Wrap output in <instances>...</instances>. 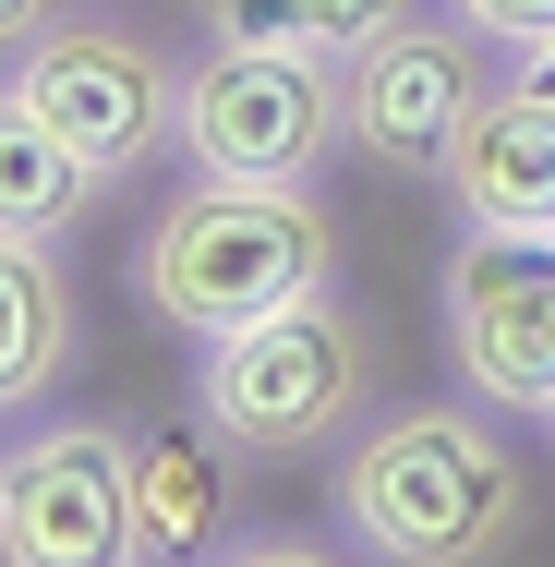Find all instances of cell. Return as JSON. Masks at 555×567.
I'll return each instance as SVG.
<instances>
[{
	"label": "cell",
	"instance_id": "6da1fadb",
	"mask_svg": "<svg viewBox=\"0 0 555 567\" xmlns=\"http://www.w3.org/2000/svg\"><path fill=\"white\" fill-rule=\"evenodd\" d=\"M532 519V483L507 435L459 399L387 411L362 447L338 458V532L374 567H495Z\"/></svg>",
	"mask_w": 555,
	"mask_h": 567
},
{
	"label": "cell",
	"instance_id": "7a4b0ae2",
	"mask_svg": "<svg viewBox=\"0 0 555 567\" xmlns=\"http://www.w3.org/2000/svg\"><path fill=\"white\" fill-rule=\"evenodd\" d=\"M133 278H145V315L157 327L229 339V327H266V315L338 290V218L315 206V182H206L194 169L157 206Z\"/></svg>",
	"mask_w": 555,
	"mask_h": 567
},
{
	"label": "cell",
	"instance_id": "3957f363",
	"mask_svg": "<svg viewBox=\"0 0 555 567\" xmlns=\"http://www.w3.org/2000/svg\"><path fill=\"white\" fill-rule=\"evenodd\" d=\"M362 399H374V327L338 290L266 315V327H229L194 362V411L241 458H327L362 423Z\"/></svg>",
	"mask_w": 555,
	"mask_h": 567
},
{
	"label": "cell",
	"instance_id": "277c9868",
	"mask_svg": "<svg viewBox=\"0 0 555 567\" xmlns=\"http://www.w3.org/2000/svg\"><path fill=\"white\" fill-rule=\"evenodd\" d=\"M350 145V61L206 37L182 61V157L206 182H315Z\"/></svg>",
	"mask_w": 555,
	"mask_h": 567
},
{
	"label": "cell",
	"instance_id": "5b68a950",
	"mask_svg": "<svg viewBox=\"0 0 555 567\" xmlns=\"http://www.w3.org/2000/svg\"><path fill=\"white\" fill-rule=\"evenodd\" d=\"M0 567H145V544H133V423L49 411L0 447Z\"/></svg>",
	"mask_w": 555,
	"mask_h": 567
},
{
	"label": "cell",
	"instance_id": "8992f818",
	"mask_svg": "<svg viewBox=\"0 0 555 567\" xmlns=\"http://www.w3.org/2000/svg\"><path fill=\"white\" fill-rule=\"evenodd\" d=\"M0 85L49 121L97 182H133L157 145H182V73H169L133 24H49V37L12 49Z\"/></svg>",
	"mask_w": 555,
	"mask_h": 567
},
{
	"label": "cell",
	"instance_id": "52a82bcc",
	"mask_svg": "<svg viewBox=\"0 0 555 567\" xmlns=\"http://www.w3.org/2000/svg\"><path fill=\"white\" fill-rule=\"evenodd\" d=\"M446 362H459L471 399L555 423V241L459 229V254H446Z\"/></svg>",
	"mask_w": 555,
	"mask_h": 567
},
{
	"label": "cell",
	"instance_id": "ba28073f",
	"mask_svg": "<svg viewBox=\"0 0 555 567\" xmlns=\"http://www.w3.org/2000/svg\"><path fill=\"white\" fill-rule=\"evenodd\" d=\"M483 37L471 24H435V12H411L399 37H374L362 61H350V145L374 157V169H399V182H446V157H459V133L483 121Z\"/></svg>",
	"mask_w": 555,
	"mask_h": 567
},
{
	"label": "cell",
	"instance_id": "9c48e42d",
	"mask_svg": "<svg viewBox=\"0 0 555 567\" xmlns=\"http://www.w3.org/2000/svg\"><path fill=\"white\" fill-rule=\"evenodd\" d=\"M229 507H241V447L206 411L133 435V544H145V567H206L218 544H241Z\"/></svg>",
	"mask_w": 555,
	"mask_h": 567
},
{
	"label": "cell",
	"instance_id": "30bf717a",
	"mask_svg": "<svg viewBox=\"0 0 555 567\" xmlns=\"http://www.w3.org/2000/svg\"><path fill=\"white\" fill-rule=\"evenodd\" d=\"M446 206H459V229L555 241V97L544 85H495L483 97V121L446 157Z\"/></svg>",
	"mask_w": 555,
	"mask_h": 567
},
{
	"label": "cell",
	"instance_id": "8fae6325",
	"mask_svg": "<svg viewBox=\"0 0 555 567\" xmlns=\"http://www.w3.org/2000/svg\"><path fill=\"white\" fill-rule=\"evenodd\" d=\"M73 278H61V241H0V411L49 399L73 374Z\"/></svg>",
	"mask_w": 555,
	"mask_h": 567
},
{
	"label": "cell",
	"instance_id": "7c38bea8",
	"mask_svg": "<svg viewBox=\"0 0 555 567\" xmlns=\"http://www.w3.org/2000/svg\"><path fill=\"white\" fill-rule=\"evenodd\" d=\"M85 194H97V169L0 85V241H73Z\"/></svg>",
	"mask_w": 555,
	"mask_h": 567
},
{
	"label": "cell",
	"instance_id": "4fadbf2b",
	"mask_svg": "<svg viewBox=\"0 0 555 567\" xmlns=\"http://www.w3.org/2000/svg\"><path fill=\"white\" fill-rule=\"evenodd\" d=\"M411 0H206V37L241 49H302V61H362L374 37H399Z\"/></svg>",
	"mask_w": 555,
	"mask_h": 567
},
{
	"label": "cell",
	"instance_id": "5bb4252c",
	"mask_svg": "<svg viewBox=\"0 0 555 567\" xmlns=\"http://www.w3.org/2000/svg\"><path fill=\"white\" fill-rule=\"evenodd\" d=\"M471 37H495V49H532V37H555V0H446Z\"/></svg>",
	"mask_w": 555,
	"mask_h": 567
},
{
	"label": "cell",
	"instance_id": "9a60e30c",
	"mask_svg": "<svg viewBox=\"0 0 555 567\" xmlns=\"http://www.w3.org/2000/svg\"><path fill=\"white\" fill-rule=\"evenodd\" d=\"M206 567H350V556H327V544H302V532H241V544H218Z\"/></svg>",
	"mask_w": 555,
	"mask_h": 567
},
{
	"label": "cell",
	"instance_id": "2e32d148",
	"mask_svg": "<svg viewBox=\"0 0 555 567\" xmlns=\"http://www.w3.org/2000/svg\"><path fill=\"white\" fill-rule=\"evenodd\" d=\"M61 24V0H0V49H24V37H49Z\"/></svg>",
	"mask_w": 555,
	"mask_h": 567
},
{
	"label": "cell",
	"instance_id": "e0dca14e",
	"mask_svg": "<svg viewBox=\"0 0 555 567\" xmlns=\"http://www.w3.org/2000/svg\"><path fill=\"white\" fill-rule=\"evenodd\" d=\"M520 85H544V97H555V37H532V49H520Z\"/></svg>",
	"mask_w": 555,
	"mask_h": 567
}]
</instances>
